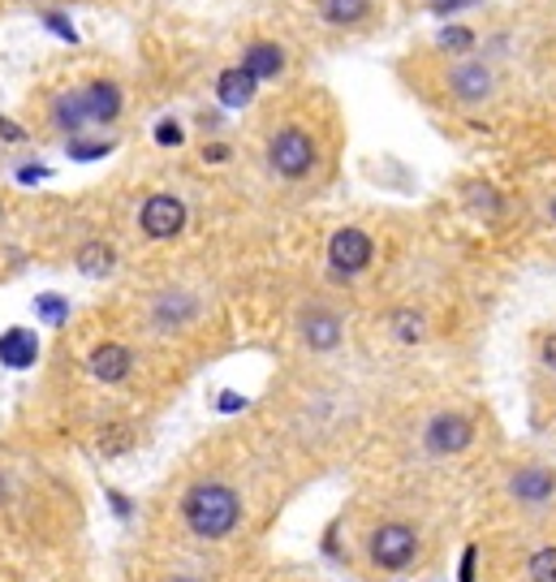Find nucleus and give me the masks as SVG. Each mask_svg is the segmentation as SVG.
Instances as JSON below:
<instances>
[{
    "label": "nucleus",
    "mask_w": 556,
    "mask_h": 582,
    "mask_svg": "<svg viewBox=\"0 0 556 582\" xmlns=\"http://www.w3.org/2000/svg\"><path fill=\"white\" fill-rule=\"evenodd\" d=\"M263 169L281 186H307L324 169V143L302 116H281L263 129Z\"/></svg>",
    "instance_id": "1"
},
{
    "label": "nucleus",
    "mask_w": 556,
    "mask_h": 582,
    "mask_svg": "<svg viewBox=\"0 0 556 582\" xmlns=\"http://www.w3.org/2000/svg\"><path fill=\"white\" fill-rule=\"evenodd\" d=\"M177 513H182V522H186V531H190L195 540L221 544V540H228V535L242 527L246 500H242V492H237L228 479H195V483L182 492Z\"/></svg>",
    "instance_id": "2"
},
{
    "label": "nucleus",
    "mask_w": 556,
    "mask_h": 582,
    "mask_svg": "<svg viewBox=\"0 0 556 582\" xmlns=\"http://www.w3.org/2000/svg\"><path fill=\"white\" fill-rule=\"evenodd\" d=\"M441 96L457 113H483L501 96V70L483 57L441 61Z\"/></svg>",
    "instance_id": "3"
},
{
    "label": "nucleus",
    "mask_w": 556,
    "mask_h": 582,
    "mask_svg": "<svg viewBox=\"0 0 556 582\" xmlns=\"http://www.w3.org/2000/svg\"><path fill=\"white\" fill-rule=\"evenodd\" d=\"M415 445L423 458H461L479 445V414L466 410V406H436L419 419V432H415Z\"/></svg>",
    "instance_id": "4"
},
{
    "label": "nucleus",
    "mask_w": 556,
    "mask_h": 582,
    "mask_svg": "<svg viewBox=\"0 0 556 582\" xmlns=\"http://www.w3.org/2000/svg\"><path fill=\"white\" fill-rule=\"evenodd\" d=\"M423 553V535L415 522L384 518L362 535V557L375 574H406Z\"/></svg>",
    "instance_id": "5"
},
{
    "label": "nucleus",
    "mask_w": 556,
    "mask_h": 582,
    "mask_svg": "<svg viewBox=\"0 0 556 582\" xmlns=\"http://www.w3.org/2000/svg\"><path fill=\"white\" fill-rule=\"evenodd\" d=\"M505 500L527 518H548L556 509V466L522 458L505 470Z\"/></svg>",
    "instance_id": "6"
},
{
    "label": "nucleus",
    "mask_w": 556,
    "mask_h": 582,
    "mask_svg": "<svg viewBox=\"0 0 556 582\" xmlns=\"http://www.w3.org/2000/svg\"><path fill=\"white\" fill-rule=\"evenodd\" d=\"M294 337H298V346L307 349V354L329 358V354H336V349L345 346V320H341L336 307L311 298V302H302L298 315H294Z\"/></svg>",
    "instance_id": "7"
},
{
    "label": "nucleus",
    "mask_w": 556,
    "mask_h": 582,
    "mask_svg": "<svg viewBox=\"0 0 556 582\" xmlns=\"http://www.w3.org/2000/svg\"><path fill=\"white\" fill-rule=\"evenodd\" d=\"M375 263V237L358 225H341L329 237V272L336 281H358Z\"/></svg>",
    "instance_id": "8"
},
{
    "label": "nucleus",
    "mask_w": 556,
    "mask_h": 582,
    "mask_svg": "<svg viewBox=\"0 0 556 582\" xmlns=\"http://www.w3.org/2000/svg\"><path fill=\"white\" fill-rule=\"evenodd\" d=\"M186 221H190L186 203H182L177 195H169V190L147 195L143 208H138V230H143L147 242H173V237H182V233H186Z\"/></svg>",
    "instance_id": "9"
},
{
    "label": "nucleus",
    "mask_w": 556,
    "mask_h": 582,
    "mask_svg": "<svg viewBox=\"0 0 556 582\" xmlns=\"http://www.w3.org/2000/svg\"><path fill=\"white\" fill-rule=\"evenodd\" d=\"M237 65L263 87V83H281L289 74V48L276 35H250L237 52Z\"/></svg>",
    "instance_id": "10"
},
{
    "label": "nucleus",
    "mask_w": 556,
    "mask_h": 582,
    "mask_svg": "<svg viewBox=\"0 0 556 582\" xmlns=\"http://www.w3.org/2000/svg\"><path fill=\"white\" fill-rule=\"evenodd\" d=\"M311 13L329 30L358 35V30H371L384 17V0H311Z\"/></svg>",
    "instance_id": "11"
},
{
    "label": "nucleus",
    "mask_w": 556,
    "mask_h": 582,
    "mask_svg": "<svg viewBox=\"0 0 556 582\" xmlns=\"http://www.w3.org/2000/svg\"><path fill=\"white\" fill-rule=\"evenodd\" d=\"M78 100H83V109H87V121H91V129H104V125H116L121 113H125V91H121V83L116 78H87V83H78Z\"/></svg>",
    "instance_id": "12"
},
{
    "label": "nucleus",
    "mask_w": 556,
    "mask_h": 582,
    "mask_svg": "<svg viewBox=\"0 0 556 582\" xmlns=\"http://www.w3.org/2000/svg\"><path fill=\"white\" fill-rule=\"evenodd\" d=\"M87 371L100 384H125L129 371H134V349L121 346V342H100V346L87 354Z\"/></svg>",
    "instance_id": "13"
},
{
    "label": "nucleus",
    "mask_w": 556,
    "mask_h": 582,
    "mask_svg": "<svg viewBox=\"0 0 556 582\" xmlns=\"http://www.w3.org/2000/svg\"><path fill=\"white\" fill-rule=\"evenodd\" d=\"M48 125H52L61 138H83V134L91 129L87 109H83V100H78V87H65V91L52 96V104H48Z\"/></svg>",
    "instance_id": "14"
},
{
    "label": "nucleus",
    "mask_w": 556,
    "mask_h": 582,
    "mask_svg": "<svg viewBox=\"0 0 556 582\" xmlns=\"http://www.w3.org/2000/svg\"><path fill=\"white\" fill-rule=\"evenodd\" d=\"M255 96H259V83L242 65H224L221 74H217V100H221V109L242 113V109L255 104Z\"/></svg>",
    "instance_id": "15"
},
{
    "label": "nucleus",
    "mask_w": 556,
    "mask_h": 582,
    "mask_svg": "<svg viewBox=\"0 0 556 582\" xmlns=\"http://www.w3.org/2000/svg\"><path fill=\"white\" fill-rule=\"evenodd\" d=\"M35 358H39L35 333H26V329H9V333L0 337V362H4V367L22 371V367H30Z\"/></svg>",
    "instance_id": "16"
},
{
    "label": "nucleus",
    "mask_w": 556,
    "mask_h": 582,
    "mask_svg": "<svg viewBox=\"0 0 556 582\" xmlns=\"http://www.w3.org/2000/svg\"><path fill=\"white\" fill-rule=\"evenodd\" d=\"M432 48H436V57H441V61L474 57V48H479V30H470V26H445V30H436Z\"/></svg>",
    "instance_id": "17"
},
{
    "label": "nucleus",
    "mask_w": 556,
    "mask_h": 582,
    "mask_svg": "<svg viewBox=\"0 0 556 582\" xmlns=\"http://www.w3.org/2000/svg\"><path fill=\"white\" fill-rule=\"evenodd\" d=\"M190 315H195V298H186V294H164L156 302V324L160 329H182Z\"/></svg>",
    "instance_id": "18"
},
{
    "label": "nucleus",
    "mask_w": 556,
    "mask_h": 582,
    "mask_svg": "<svg viewBox=\"0 0 556 582\" xmlns=\"http://www.w3.org/2000/svg\"><path fill=\"white\" fill-rule=\"evenodd\" d=\"M87 276H104V272H112V263H116V255H112L109 242H87L83 250H78V259H74Z\"/></svg>",
    "instance_id": "19"
},
{
    "label": "nucleus",
    "mask_w": 556,
    "mask_h": 582,
    "mask_svg": "<svg viewBox=\"0 0 556 582\" xmlns=\"http://www.w3.org/2000/svg\"><path fill=\"white\" fill-rule=\"evenodd\" d=\"M527 582H556V544H544L527 557Z\"/></svg>",
    "instance_id": "20"
},
{
    "label": "nucleus",
    "mask_w": 556,
    "mask_h": 582,
    "mask_svg": "<svg viewBox=\"0 0 556 582\" xmlns=\"http://www.w3.org/2000/svg\"><path fill=\"white\" fill-rule=\"evenodd\" d=\"M65 151H70V160H100V156H109L112 143L104 138H65Z\"/></svg>",
    "instance_id": "21"
},
{
    "label": "nucleus",
    "mask_w": 556,
    "mask_h": 582,
    "mask_svg": "<svg viewBox=\"0 0 556 582\" xmlns=\"http://www.w3.org/2000/svg\"><path fill=\"white\" fill-rule=\"evenodd\" d=\"M535 362H540V371L556 375V324L553 329H544V333L535 337Z\"/></svg>",
    "instance_id": "22"
},
{
    "label": "nucleus",
    "mask_w": 556,
    "mask_h": 582,
    "mask_svg": "<svg viewBox=\"0 0 556 582\" xmlns=\"http://www.w3.org/2000/svg\"><path fill=\"white\" fill-rule=\"evenodd\" d=\"M156 143H160V147H182V143H186L182 121H177V116H160V121H156Z\"/></svg>",
    "instance_id": "23"
},
{
    "label": "nucleus",
    "mask_w": 556,
    "mask_h": 582,
    "mask_svg": "<svg viewBox=\"0 0 556 582\" xmlns=\"http://www.w3.org/2000/svg\"><path fill=\"white\" fill-rule=\"evenodd\" d=\"M44 26H52V30L61 35V39H70V44H78V30H74V26H70V22L61 17V13H44Z\"/></svg>",
    "instance_id": "24"
},
{
    "label": "nucleus",
    "mask_w": 556,
    "mask_h": 582,
    "mask_svg": "<svg viewBox=\"0 0 556 582\" xmlns=\"http://www.w3.org/2000/svg\"><path fill=\"white\" fill-rule=\"evenodd\" d=\"M39 311H44V315H48L52 324H61V320H65V302H61L57 294H48V298H39Z\"/></svg>",
    "instance_id": "25"
},
{
    "label": "nucleus",
    "mask_w": 556,
    "mask_h": 582,
    "mask_svg": "<svg viewBox=\"0 0 556 582\" xmlns=\"http://www.w3.org/2000/svg\"><path fill=\"white\" fill-rule=\"evenodd\" d=\"M0 138H4V143H26V129H22L17 121H9V116H0Z\"/></svg>",
    "instance_id": "26"
},
{
    "label": "nucleus",
    "mask_w": 556,
    "mask_h": 582,
    "mask_svg": "<svg viewBox=\"0 0 556 582\" xmlns=\"http://www.w3.org/2000/svg\"><path fill=\"white\" fill-rule=\"evenodd\" d=\"M228 156H233V151H228L224 143H203V164H221Z\"/></svg>",
    "instance_id": "27"
},
{
    "label": "nucleus",
    "mask_w": 556,
    "mask_h": 582,
    "mask_svg": "<svg viewBox=\"0 0 556 582\" xmlns=\"http://www.w3.org/2000/svg\"><path fill=\"white\" fill-rule=\"evenodd\" d=\"M548 221H553V225H556V190H553V195H548Z\"/></svg>",
    "instance_id": "28"
},
{
    "label": "nucleus",
    "mask_w": 556,
    "mask_h": 582,
    "mask_svg": "<svg viewBox=\"0 0 556 582\" xmlns=\"http://www.w3.org/2000/svg\"><path fill=\"white\" fill-rule=\"evenodd\" d=\"M169 582H199V579H190V574H173Z\"/></svg>",
    "instance_id": "29"
},
{
    "label": "nucleus",
    "mask_w": 556,
    "mask_h": 582,
    "mask_svg": "<svg viewBox=\"0 0 556 582\" xmlns=\"http://www.w3.org/2000/svg\"><path fill=\"white\" fill-rule=\"evenodd\" d=\"M4 492H9V483H4V474H0V500H4Z\"/></svg>",
    "instance_id": "30"
},
{
    "label": "nucleus",
    "mask_w": 556,
    "mask_h": 582,
    "mask_svg": "<svg viewBox=\"0 0 556 582\" xmlns=\"http://www.w3.org/2000/svg\"><path fill=\"white\" fill-rule=\"evenodd\" d=\"M26 4H39V0H26Z\"/></svg>",
    "instance_id": "31"
}]
</instances>
